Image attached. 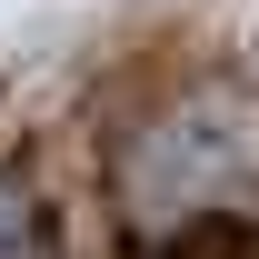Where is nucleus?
I'll use <instances>...</instances> for the list:
<instances>
[{
    "label": "nucleus",
    "mask_w": 259,
    "mask_h": 259,
    "mask_svg": "<svg viewBox=\"0 0 259 259\" xmlns=\"http://www.w3.org/2000/svg\"><path fill=\"white\" fill-rule=\"evenodd\" d=\"M110 220L130 249H180L199 229L259 220V90L239 70H190L120 120Z\"/></svg>",
    "instance_id": "nucleus-1"
},
{
    "label": "nucleus",
    "mask_w": 259,
    "mask_h": 259,
    "mask_svg": "<svg viewBox=\"0 0 259 259\" xmlns=\"http://www.w3.org/2000/svg\"><path fill=\"white\" fill-rule=\"evenodd\" d=\"M0 259H80V239L60 229V190H50V150L20 140L10 180H0Z\"/></svg>",
    "instance_id": "nucleus-2"
}]
</instances>
